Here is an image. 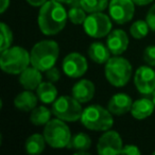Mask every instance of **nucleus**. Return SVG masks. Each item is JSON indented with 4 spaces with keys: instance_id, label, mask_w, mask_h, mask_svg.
Segmentation results:
<instances>
[{
    "instance_id": "f257e3e1",
    "label": "nucleus",
    "mask_w": 155,
    "mask_h": 155,
    "mask_svg": "<svg viewBox=\"0 0 155 155\" xmlns=\"http://www.w3.org/2000/svg\"><path fill=\"white\" fill-rule=\"evenodd\" d=\"M68 18V13L64 5L61 3L49 0L41 7L38 12L39 30L45 35H55L65 28Z\"/></svg>"
},
{
    "instance_id": "4468645a",
    "label": "nucleus",
    "mask_w": 155,
    "mask_h": 155,
    "mask_svg": "<svg viewBox=\"0 0 155 155\" xmlns=\"http://www.w3.org/2000/svg\"><path fill=\"white\" fill-rule=\"evenodd\" d=\"M133 100L129 95L119 93L114 95L110 99L107 104V110L116 116H122L127 113L131 112Z\"/></svg>"
},
{
    "instance_id": "ddd939ff",
    "label": "nucleus",
    "mask_w": 155,
    "mask_h": 155,
    "mask_svg": "<svg viewBox=\"0 0 155 155\" xmlns=\"http://www.w3.org/2000/svg\"><path fill=\"white\" fill-rule=\"evenodd\" d=\"M106 46L108 47L112 54L120 55L129 47V37L123 30L117 29V30L112 31L107 35Z\"/></svg>"
},
{
    "instance_id": "c9c22d12",
    "label": "nucleus",
    "mask_w": 155,
    "mask_h": 155,
    "mask_svg": "<svg viewBox=\"0 0 155 155\" xmlns=\"http://www.w3.org/2000/svg\"><path fill=\"white\" fill-rule=\"evenodd\" d=\"M153 101H154V104H155V91L153 93Z\"/></svg>"
},
{
    "instance_id": "f03ea898",
    "label": "nucleus",
    "mask_w": 155,
    "mask_h": 155,
    "mask_svg": "<svg viewBox=\"0 0 155 155\" xmlns=\"http://www.w3.org/2000/svg\"><path fill=\"white\" fill-rule=\"evenodd\" d=\"M60 54L58 43L51 39L41 41L33 46L30 52L31 65L41 71H47L55 65Z\"/></svg>"
},
{
    "instance_id": "6e6552de",
    "label": "nucleus",
    "mask_w": 155,
    "mask_h": 155,
    "mask_svg": "<svg viewBox=\"0 0 155 155\" xmlns=\"http://www.w3.org/2000/svg\"><path fill=\"white\" fill-rule=\"evenodd\" d=\"M83 28L86 34L94 38H101L107 36L112 32V20L102 12L91 13L87 16L83 24Z\"/></svg>"
},
{
    "instance_id": "5701e85b",
    "label": "nucleus",
    "mask_w": 155,
    "mask_h": 155,
    "mask_svg": "<svg viewBox=\"0 0 155 155\" xmlns=\"http://www.w3.org/2000/svg\"><path fill=\"white\" fill-rule=\"evenodd\" d=\"M51 120V110L46 106H36L30 115V121L34 125H46Z\"/></svg>"
},
{
    "instance_id": "b1692460",
    "label": "nucleus",
    "mask_w": 155,
    "mask_h": 155,
    "mask_svg": "<svg viewBox=\"0 0 155 155\" xmlns=\"http://www.w3.org/2000/svg\"><path fill=\"white\" fill-rule=\"evenodd\" d=\"M86 17V11L81 7L80 0L74 5H70V9L68 11V18L73 25H83Z\"/></svg>"
},
{
    "instance_id": "72a5a7b5",
    "label": "nucleus",
    "mask_w": 155,
    "mask_h": 155,
    "mask_svg": "<svg viewBox=\"0 0 155 155\" xmlns=\"http://www.w3.org/2000/svg\"><path fill=\"white\" fill-rule=\"evenodd\" d=\"M154 0H133V2L136 5H139V7H143V5H148L151 2H153Z\"/></svg>"
},
{
    "instance_id": "a878e982",
    "label": "nucleus",
    "mask_w": 155,
    "mask_h": 155,
    "mask_svg": "<svg viewBox=\"0 0 155 155\" xmlns=\"http://www.w3.org/2000/svg\"><path fill=\"white\" fill-rule=\"evenodd\" d=\"M149 30H150V27L147 20H136L130 28V33L134 38L141 39L148 35Z\"/></svg>"
},
{
    "instance_id": "c756f323",
    "label": "nucleus",
    "mask_w": 155,
    "mask_h": 155,
    "mask_svg": "<svg viewBox=\"0 0 155 155\" xmlns=\"http://www.w3.org/2000/svg\"><path fill=\"white\" fill-rule=\"evenodd\" d=\"M146 20L148 22L149 27H150V30L155 31V5H153L151 9L148 11Z\"/></svg>"
},
{
    "instance_id": "cd10ccee",
    "label": "nucleus",
    "mask_w": 155,
    "mask_h": 155,
    "mask_svg": "<svg viewBox=\"0 0 155 155\" xmlns=\"http://www.w3.org/2000/svg\"><path fill=\"white\" fill-rule=\"evenodd\" d=\"M143 60L149 66H155V45H151L144 49L143 51Z\"/></svg>"
},
{
    "instance_id": "e433bc0d",
    "label": "nucleus",
    "mask_w": 155,
    "mask_h": 155,
    "mask_svg": "<svg viewBox=\"0 0 155 155\" xmlns=\"http://www.w3.org/2000/svg\"><path fill=\"white\" fill-rule=\"evenodd\" d=\"M153 154H154V155H155V151H154V152H153Z\"/></svg>"
},
{
    "instance_id": "9d476101",
    "label": "nucleus",
    "mask_w": 155,
    "mask_h": 155,
    "mask_svg": "<svg viewBox=\"0 0 155 155\" xmlns=\"http://www.w3.org/2000/svg\"><path fill=\"white\" fill-rule=\"evenodd\" d=\"M62 68L66 75L72 79H77L85 74L88 68V64L84 55L78 52H71L64 58Z\"/></svg>"
},
{
    "instance_id": "2f4dec72",
    "label": "nucleus",
    "mask_w": 155,
    "mask_h": 155,
    "mask_svg": "<svg viewBox=\"0 0 155 155\" xmlns=\"http://www.w3.org/2000/svg\"><path fill=\"white\" fill-rule=\"evenodd\" d=\"M26 1L32 7H41L47 2L48 0H26Z\"/></svg>"
},
{
    "instance_id": "a211bd4d",
    "label": "nucleus",
    "mask_w": 155,
    "mask_h": 155,
    "mask_svg": "<svg viewBox=\"0 0 155 155\" xmlns=\"http://www.w3.org/2000/svg\"><path fill=\"white\" fill-rule=\"evenodd\" d=\"M37 95H34L32 91H25L17 95L14 99V106L24 112H32L37 105L38 101Z\"/></svg>"
},
{
    "instance_id": "7ed1b4c3",
    "label": "nucleus",
    "mask_w": 155,
    "mask_h": 155,
    "mask_svg": "<svg viewBox=\"0 0 155 155\" xmlns=\"http://www.w3.org/2000/svg\"><path fill=\"white\" fill-rule=\"evenodd\" d=\"M30 64V53L25 48L14 46L1 51L0 67L9 74H20Z\"/></svg>"
},
{
    "instance_id": "bb28decb",
    "label": "nucleus",
    "mask_w": 155,
    "mask_h": 155,
    "mask_svg": "<svg viewBox=\"0 0 155 155\" xmlns=\"http://www.w3.org/2000/svg\"><path fill=\"white\" fill-rule=\"evenodd\" d=\"M0 31H1V43H0V51L8 49L11 47L13 41V33L10 27L5 22L0 24Z\"/></svg>"
},
{
    "instance_id": "f704fd0d",
    "label": "nucleus",
    "mask_w": 155,
    "mask_h": 155,
    "mask_svg": "<svg viewBox=\"0 0 155 155\" xmlns=\"http://www.w3.org/2000/svg\"><path fill=\"white\" fill-rule=\"evenodd\" d=\"M53 1H56V2H58V3H61V5H74L75 2H78L79 0H53Z\"/></svg>"
},
{
    "instance_id": "dca6fc26",
    "label": "nucleus",
    "mask_w": 155,
    "mask_h": 155,
    "mask_svg": "<svg viewBox=\"0 0 155 155\" xmlns=\"http://www.w3.org/2000/svg\"><path fill=\"white\" fill-rule=\"evenodd\" d=\"M41 71L36 67L31 66L27 67L19 75V83L25 89L28 91H34L37 89L43 79H41Z\"/></svg>"
},
{
    "instance_id": "0eeeda50",
    "label": "nucleus",
    "mask_w": 155,
    "mask_h": 155,
    "mask_svg": "<svg viewBox=\"0 0 155 155\" xmlns=\"http://www.w3.org/2000/svg\"><path fill=\"white\" fill-rule=\"evenodd\" d=\"M82 113L81 102L78 101L73 96H62L52 104V114L56 118L68 122H74L81 119Z\"/></svg>"
},
{
    "instance_id": "473e14b6",
    "label": "nucleus",
    "mask_w": 155,
    "mask_h": 155,
    "mask_svg": "<svg viewBox=\"0 0 155 155\" xmlns=\"http://www.w3.org/2000/svg\"><path fill=\"white\" fill-rule=\"evenodd\" d=\"M10 5V0H0V13L3 14Z\"/></svg>"
},
{
    "instance_id": "f3484780",
    "label": "nucleus",
    "mask_w": 155,
    "mask_h": 155,
    "mask_svg": "<svg viewBox=\"0 0 155 155\" xmlns=\"http://www.w3.org/2000/svg\"><path fill=\"white\" fill-rule=\"evenodd\" d=\"M155 104L153 100L148 98H141L133 102V105L131 108V114L135 119L142 120L148 117H150L154 112Z\"/></svg>"
},
{
    "instance_id": "1a4fd4ad",
    "label": "nucleus",
    "mask_w": 155,
    "mask_h": 155,
    "mask_svg": "<svg viewBox=\"0 0 155 155\" xmlns=\"http://www.w3.org/2000/svg\"><path fill=\"white\" fill-rule=\"evenodd\" d=\"M135 5L133 0H110L108 3V13L116 24L124 25L133 18Z\"/></svg>"
},
{
    "instance_id": "4be33fe9",
    "label": "nucleus",
    "mask_w": 155,
    "mask_h": 155,
    "mask_svg": "<svg viewBox=\"0 0 155 155\" xmlns=\"http://www.w3.org/2000/svg\"><path fill=\"white\" fill-rule=\"evenodd\" d=\"M46 142L47 141L45 139V136L41 135V134H32L27 138L25 148H26L27 153L32 155H37L41 154L45 150Z\"/></svg>"
},
{
    "instance_id": "9b49d317",
    "label": "nucleus",
    "mask_w": 155,
    "mask_h": 155,
    "mask_svg": "<svg viewBox=\"0 0 155 155\" xmlns=\"http://www.w3.org/2000/svg\"><path fill=\"white\" fill-rule=\"evenodd\" d=\"M123 148L122 139L116 131H105V133L99 138L97 144V151L100 155H115L121 154Z\"/></svg>"
},
{
    "instance_id": "6ab92c4d",
    "label": "nucleus",
    "mask_w": 155,
    "mask_h": 155,
    "mask_svg": "<svg viewBox=\"0 0 155 155\" xmlns=\"http://www.w3.org/2000/svg\"><path fill=\"white\" fill-rule=\"evenodd\" d=\"M88 55L91 61L97 64H105L110 58V51L107 46L102 43H93L88 48Z\"/></svg>"
},
{
    "instance_id": "393cba45",
    "label": "nucleus",
    "mask_w": 155,
    "mask_h": 155,
    "mask_svg": "<svg viewBox=\"0 0 155 155\" xmlns=\"http://www.w3.org/2000/svg\"><path fill=\"white\" fill-rule=\"evenodd\" d=\"M108 0H80V5L86 13H97L102 12L108 7Z\"/></svg>"
},
{
    "instance_id": "aec40b11",
    "label": "nucleus",
    "mask_w": 155,
    "mask_h": 155,
    "mask_svg": "<svg viewBox=\"0 0 155 155\" xmlns=\"http://www.w3.org/2000/svg\"><path fill=\"white\" fill-rule=\"evenodd\" d=\"M36 95L39 101L45 104H50L53 103L58 99V89L53 85V83L50 81L41 82L36 89Z\"/></svg>"
},
{
    "instance_id": "f8f14e48",
    "label": "nucleus",
    "mask_w": 155,
    "mask_h": 155,
    "mask_svg": "<svg viewBox=\"0 0 155 155\" xmlns=\"http://www.w3.org/2000/svg\"><path fill=\"white\" fill-rule=\"evenodd\" d=\"M134 83L141 95H153L155 91V71L151 66H140L134 75Z\"/></svg>"
},
{
    "instance_id": "423d86ee",
    "label": "nucleus",
    "mask_w": 155,
    "mask_h": 155,
    "mask_svg": "<svg viewBox=\"0 0 155 155\" xmlns=\"http://www.w3.org/2000/svg\"><path fill=\"white\" fill-rule=\"evenodd\" d=\"M44 136L50 147L54 149H63L68 146L71 139L70 129L62 119H51L45 125Z\"/></svg>"
},
{
    "instance_id": "c85d7f7f",
    "label": "nucleus",
    "mask_w": 155,
    "mask_h": 155,
    "mask_svg": "<svg viewBox=\"0 0 155 155\" xmlns=\"http://www.w3.org/2000/svg\"><path fill=\"white\" fill-rule=\"evenodd\" d=\"M46 77H47L48 81L54 83V82H58V81L60 80L61 73H60V71H58V69L53 66L46 71Z\"/></svg>"
},
{
    "instance_id": "7c9ffc66",
    "label": "nucleus",
    "mask_w": 155,
    "mask_h": 155,
    "mask_svg": "<svg viewBox=\"0 0 155 155\" xmlns=\"http://www.w3.org/2000/svg\"><path fill=\"white\" fill-rule=\"evenodd\" d=\"M140 150L138 149L137 146H134V144H127V146H123L122 151H121V154H127V155H140Z\"/></svg>"
},
{
    "instance_id": "39448f33",
    "label": "nucleus",
    "mask_w": 155,
    "mask_h": 155,
    "mask_svg": "<svg viewBox=\"0 0 155 155\" xmlns=\"http://www.w3.org/2000/svg\"><path fill=\"white\" fill-rule=\"evenodd\" d=\"M105 78L115 87H122L129 83L132 77V65L127 58L115 55L105 63Z\"/></svg>"
},
{
    "instance_id": "2eb2a0df",
    "label": "nucleus",
    "mask_w": 155,
    "mask_h": 155,
    "mask_svg": "<svg viewBox=\"0 0 155 155\" xmlns=\"http://www.w3.org/2000/svg\"><path fill=\"white\" fill-rule=\"evenodd\" d=\"M95 84L91 81L82 79L78 81L72 87V96L81 103H87L95 96Z\"/></svg>"
},
{
    "instance_id": "412c9836",
    "label": "nucleus",
    "mask_w": 155,
    "mask_h": 155,
    "mask_svg": "<svg viewBox=\"0 0 155 155\" xmlns=\"http://www.w3.org/2000/svg\"><path fill=\"white\" fill-rule=\"evenodd\" d=\"M91 146V139L87 134L85 133H78L72 136L69 141L67 148L73 149L77 151V153H88L86 152Z\"/></svg>"
},
{
    "instance_id": "20e7f679",
    "label": "nucleus",
    "mask_w": 155,
    "mask_h": 155,
    "mask_svg": "<svg viewBox=\"0 0 155 155\" xmlns=\"http://www.w3.org/2000/svg\"><path fill=\"white\" fill-rule=\"evenodd\" d=\"M80 120L86 129L96 132L108 131L114 124L112 113L98 104L89 105L83 110Z\"/></svg>"
}]
</instances>
